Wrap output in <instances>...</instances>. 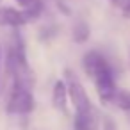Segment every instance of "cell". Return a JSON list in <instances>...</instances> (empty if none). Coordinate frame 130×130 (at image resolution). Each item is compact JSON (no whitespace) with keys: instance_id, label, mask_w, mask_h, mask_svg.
<instances>
[{"instance_id":"cell-1","label":"cell","mask_w":130,"mask_h":130,"mask_svg":"<svg viewBox=\"0 0 130 130\" xmlns=\"http://www.w3.org/2000/svg\"><path fill=\"white\" fill-rule=\"evenodd\" d=\"M34 107H36V102H34L32 89L11 84V89H9V94H7V102H6L7 114L27 116V114H30L34 110Z\"/></svg>"},{"instance_id":"cell-2","label":"cell","mask_w":130,"mask_h":130,"mask_svg":"<svg viewBox=\"0 0 130 130\" xmlns=\"http://www.w3.org/2000/svg\"><path fill=\"white\" fill-rule=\"evenodd\" d=\"M64 82H66V89H68V98H70L71 105L75 107V112H82V110H87L93 107V103L86 93V87L82 86V82L71 70L64 71Z\"/></svg>"},{"instance_id":"cell-3","label":"cell","mask_w":130,"mask_h":130,"mask_svg":"<svg viewBox=\"0 0 130 130\" xmlns=\"http://www.w3.org/2000/svg\"><path fill=\"white\" fill-rule=\"evenodd\" d=\"M82 68H84L86 75H87L91 80L96 78L98 75H102V73L112 70V66H110V62L107 61V57H105L103 54H100L98 50H89V52L84 54V57H82Z\"/></svg>"},{"instance_id":"cell-4","label":"cell","mask_w":130,"mask_h":130,"mask_svg":"<svg viewBox=\"0 0 130 130\" xmlns=\"http://www.w3.org/2000/svg\"><path fill=\"white\" fill-rule=\"evenodd\" d=\"M98 128H100V114L94 109V105L87 110L75 112L73 130H98Z\"/></svg>"},{"instance_id":"cell-5","label":"cell","mask_w":130,"mask_h":130,"mask_svg":"<svg viewBox=\"0 0 130 130\" xmlns=\"http://www.w3.org/2000/svg\"><path fill=\"white\" fill-rule=\"evenodd\" d=\"M27 23V18L22 9L9 7V6H0V27H11V29H20Z\"/></svg>"},{"instance_id":"cell-6","label":"cell","mask_w":130,"mask_h":130,"mask_svg":"<svg viewBox=\"0 0 130 130\" xmlns=\"http://www.w3.org/2000/svg\"><path fill=\"white\" fill-rule=\"evenodd\" d=\"M68 89H66V82L64 80H57L54 84V89H52V103L54 107L62 112V114H68Z\"/></svg>"},{"instance_id":"cell-7","label":"cell","mask_w":130,"mask_h":130,"mask_svg":"<svg viewBox=\"0 0 130 130\" xmlns=\"http://www.w3.org/2000/svg\"><path fill=\"white\" fill-rule=\"evenodd\" d=\"M110 103H114L121 110H126L128 112L130 110V91H126V89H116Z\"/></svg>"},{"instance_id":"cell-8","label":"cell","mask_w":130,"mask_h":130,"mask_svg":"<svg viewBox=\"0 0 130 130\" xmlns=\"http://www.w3.org/2000/svg\"><path fill=\"white\" fill-rule=\"evenodd\" d=\"M71 36H73V41H75V43H86V41L89 39V36H91L89 25L84 23V22H78L77 25H73Z\"/></svg>"},{"instance_id":"cell-9","label":"cell","mask_w":130,"mask_h":130,"mask_svg":"<svg viewBox=\"0 0 130 130\" xmlns=\"http://www.w3.org/2000/svg\"><path fill=\"white\" fill-rule=\"evenodd\" d=\"M22 11H23V14H25V18H27V22H34V20H38V18L43 14V11H45L43 0H39V2H36V4H32V6H29V7L22 9Z\"/></svg>"},{"instance_id":"cell-10","label":"cell","mask_w":130,"mask_h":130,"mask_svg":"<svg viewBox=\"0 0 130 130\" xmlns=\"http://www.w3.org/2000/svg\"><path fill=\"white\" fill-rule=\"evenodd\" d=\"M103 130H118V126L110 118H105L103 119Z\"/></svg>"},{"instance_id":"cell-11","label":"cell","mask_w":130,"mask_h":130,"mask_svg":"<svg viewBox=\"0 0 130 130\" xmlns=\"http://www.w3.org/2000/svg\"><path fill=\"white\" fill-rule=\"evenodd\" d=\"M14 2L20 6V7H29V6H32V4H36V2H39V0H14Z\"/></svg>"},{"instance_id":"cell-12","label":"cell","mask_w":130,"mask_h":130,"mask_svg":"<svg viewBox=\"0 0 130 130\" xmlns=\"http://www.w3.org/2000/svg\"><path fill=\"white\" fill-rule=\"evenodd\" d=\"M123 16H125V18H130V4H126V6L123 7Z\"/></svg>"},{"instance_id":"cell-13","label":"cell","mask_w":130,"mask_h":130,"mask_svg":"<svg viewBox=\"0 0 130 130\" xmlns=\"http://www.w3.org/2000/svg\"><path fill=\"white\" fill-rule=\"evenodd\" d=\"M0 71H2V48H0Z\"/></svg>"}]
</instances>
